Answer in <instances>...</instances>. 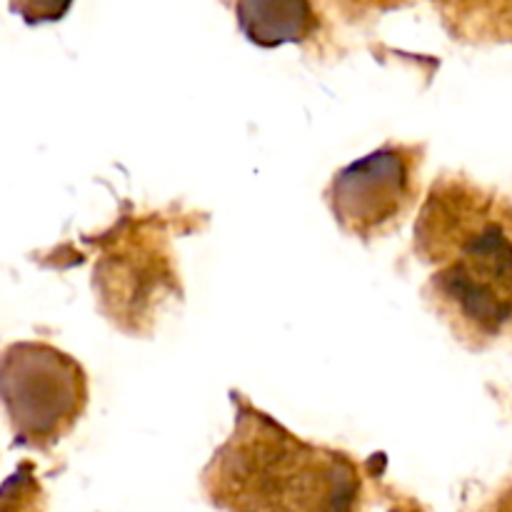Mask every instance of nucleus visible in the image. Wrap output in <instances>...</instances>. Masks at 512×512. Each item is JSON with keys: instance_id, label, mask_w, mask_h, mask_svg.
<instances>
[{"instance_id": "1", "label": "nucleus", "mask_w": 512, "mask_h": 512, "mask_svg": "<svg viewBox=\"0 0 512 512\" xmlns=\"http://www.w3.org/2000/svg\"><path fill=\"white\" fill-rule=\"evenodd\" d=\"M78 383L63 355L20 345L0 360V400L23 435L43 438L75 410Z\"/></svg>"}, {"instance_id": "2", "label": "nucleus", "mask_w": 512, "mask_h": 512, "mask_svg": "<svg viewBox=\"0 0 512 512\" xmlns=\"http://www.w3.org/2000/svg\"><path fill=\"white\" fill-rule=\"evenodd\" d=\"M240 15L255 40L280 43L298 38L310 13L305 0H240Z\"/></svg>"}]
</instances>
